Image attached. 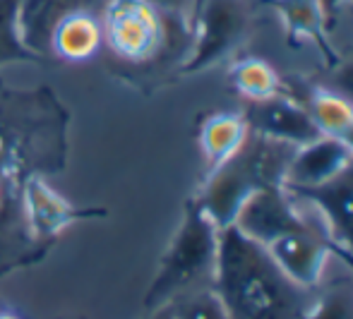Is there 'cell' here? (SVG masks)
I'll use <instances>...</instances> for the list:
<instances>
[{
    "label": "cell",
    "instance_id": "cell-12",
    "mask_svg": "<svg viewBox=\"0 0 353 319\" xmlns=\"http://www.w3.org/2000/svg\"><path fill=\"white\" fill-rule=\"evenodd\" d=\"M260 3L270 5L272 10H276L281 14L288 46L298 48L310 41L320 51L325 68H332V65L339 63L341 56L334 51V46L330 41L332 29L327 24L320 0H260Z\"/></svg>",
    "mask_w": 353,
    "mask_h": 319
},
{
    "label": "cell",
    "instance_id": "cell-2",
    "mask_svg": "<svg viewBox=\"0 0 353 319\" xmlns=\"http://www.w3.org/2000/svg\"><path fill=\"white\" fill-rule=\"evenodd\" d=\"M103 43L118 65L116 77L144 92L171 82L192 51V24L144 0H106L101 8Z\"/></svg>",
    "mask_w": 353,
    "mask_h": 319
},
{
    "label": "cell",
    "instance_id": "cell-11",
    "mask_svg": "<svg viewBox=\"0 0 353 319\" xmlns=\"http://www.w3.org/2000/svg\"><path fill=\"white\" fill-rule=\"evenodd\" d=\"M283 94L296 99L310 113L322 134L341 142L353 154V106L349 101L320 82H310L298 74L283 77Z\"/></svg>",
    "mask_w": 353,
    "mask_h": 319
},
{
    "label": "cell",
    "instance_id": "cell-8",
    "mask_svg": "<svg viewBox=\"0 0 353 319\" xmlns=\"http://www.w3.org/2000/svg\"><path fill=\"white\" fill-rule=\"evenodd\" d=\"M296 202H305L320 212L322 228L344 255L353 271V161L334 178L312 187H283Z\"/></svg>",
    "mask_w": 353,
    "mask_h": 319
},
{
    "label": "cell",
    "instance_id": "cell-1",
    "mask_svg": "<svg viewBox=\"0 0 353 319\" xmlns=\"http://www.w3.org/2000/svg\"><path fill=\"white\" fill-rule=\"evenodd\" d=\"M70 111L48 87L14 89L0 79V278L43 262L53 247L29 233L24 187L68 166Z\"/></svg>",
    "mask_w": 353,
    "mask_h": 319
},
{
    "label": "cell",
    "instance_id": "cell-24",
    "mask_svg": "<svg viewBox=\"0 0 353 319\" xmlns=\"http://www.w3.org/2000/svg\"><path fill=\"white\" fill-rule=\"evenodd\" d=\"M0 319H32V317L24 315L19 307L10 305V302H0Z\"/></svg>",
    "mask_w": 353,
    "mask_h": 319
},
{
    "label": "cell",
    "instance_id": "cell-9",
    "mask_svg": "<svg viewBox=\"0 0 353 319\" xmlns=\"http://www.w3.org/2000/svg\"><path fill=\"white\" fill-rule=\"evenodd\" d=\"M22 207L29 233L48 247L56 245L61 233H65L72 223L84 218H101L108 214L103 207H74L48 185L46 178H32L27 183Z\"/></svg>",
    "mask_w": 353,
    "mask_h": 319
},
{
    "label": "cell",
    "instance_id": "cell-21",
    "mask_svg": "<svg viewBox=\"0 0 353 319\" xmlns=\"http://www.w3.org/2000/svg\"><path fill=\"white\" fill-rule=\"evenodd\" d=\"M320 84L332 89L334 94H339L344 101H349L353 106V58H349V61L339 58L336 65L325 68V74H322Z\"/></svg>",
    "mask_w": 353,
    "mask_h": 319
},
{
    "label": "cell",
    "instance_id": "cell-4",
    "mask_svg": "<svg viewBox=\"0 0 353 319\" xmlns=\"http://www.w3.org/2000/svg\"><path fill=\"white\" fill-rule=\"evenodd\" d=\"M233 226L262 245L267 255L298 286L315 291L330 257L344 255L330 240L322 223L305 218L283 185L255 192L238 212Z\"/></svg>",
    "mask_w": 353,
    "mask_h": 319
},
{
    "label": "cell",
    "instance_id": "cell-19",
    "mask_svg": "<svg viewBox=\"0 0 353 319\" xmlns=\"http://www.w3.org/2000/svg\"><path fill=\"white\" fill-rule=\"evenodd\" d=\"M303 319H353V288L349 283H334L325 291H315Z\"/></svg>",
    "mask_w": 353,
    "mask_h": 319
},
{
    "label": "cell",
    "instance_id": "cell-26",
    "mask_svg": "<svg viewBox=\"0 0 353 319\" xmlns=\"http://www.w3.org/2000/svg\"><path fill=\"white\" fill-rule=\"evenodd\" d=\"M202 3H205V0H195V10H192V22H195V17H197V12H200Z\"/></svg>",
    "mask_w": 353,
    "mask_h": 319
},
{
    "label": "cell",
    "instance_id": "cell-6",
    "mask_svg": "<svg viewBox=\"0 0 353 319\" xmlns=\"http://www.w3.org/2000/svg\"><path fill=\"white\" fill-rule=\"evenodd\" d=\"M219 250V228L202 212L195 197L185 199L183 216L173 233L171 243L159 259L157 274L147 286L142 298V310L152 312L161 305H168L176 298L202 288V281L214 276Z\"/></svg>",
    "mask_w": 353,
    "mask_h": 319
},
{
    "label": "cell",
    "instance_id": "cell-27",
    "mask_svg": "<svg viewBox=\"0 0 353 319\" xmlns=\"http://www.w3.org/2000/svg\"><path fill=\"white\" fill-rule=\"evenodd\" d=\"M351 12H353V3H351Z\"/></svg>",
    "mask_w": 353,
    "mask_h": 319
},
{
    "label": "cell",
    "instance_id": "cell-22",
    "mask_svg": "<svg viewBox=\"0 0 353 319\" xmlns=\"http://www.w3.org/2000/svg\"><path fill=\"white\" fill-rule=\"evenodd\" d=\"M152 8L161 10V12H171V14H183V17L190 19L192 24V10H195V0H144Z\"/></svg>",
    "mask_w": 353,
    "mask_h": 319
},
{
    "label": "cell",
    "instance_id": "cell-15",
    "mask_svg": "<svg viewBox=\"0 0 353 319\" xmlns=\"http://www.w3.org/2000/svg\"><path fill=\"white\" fill-rule=\"evenodd\" d=\"M250 125L243 111H214L207 113L197 125V142L207 161V173L221 166L245 144Z\"/></svg>",
    "mask_w": 353,
    "mask_h": 319
},
{
    "label": "cell",
    "instance_id": "cell-14",
    "mask_svg": "<svg viewBox=\"0 0 353 319\" xmlns=\"http://www.w3.org/2000/svg\"><path fill=\"white\" fill-rule=\"evenodd\" d=\"M103 43L101 19L92 10H68L56 19L48 37V53L65 63H84Z\"/></svg>",
    "mask_w": 353,
    "mask_h": 319
},
{
    "label": "cell",
    "instance_id": "cell-16",
    "mask_svg": "<svg viewBox=\"0 0 353 319\" xmlns=\"http://www.w3.org/2000/svg\"><path fill=\"white\" fill-rule=\"evenodd\" d=\"M228 84L245 103H257L283 94V74L272 63L248 56L231 65Z\"/></svg>",
    "mask_w": 353,
    "mask_h": 319
},
{
    "label": "cell",
    "instance_id": "cell-10",
    "mask_svg": "<svg viewBox=\"0 0 353 319\" xmlns=\"http://www.w3.org/2000/svg\"><path fill=\"white\" fill-rule=\"evenodd\" d=\"M243 116L252 132L274 139V142L291 144V147H303V144H310L322 137L310 113L288 94L248 103L243 108Z\"/></svg>",
    "mask_w": 353,
    "mask_h": 319
},
{
    "label": "cell",
    "instance_id": "cell-20",
    "mask_svg": "<svg viewBox=\"0 0 353 319\" xmlns=\"http://www.w3.org/2000/svg\"><path fill=\"white\" fill-rule=\"evenodd\" d=\"M176 319H231L212 286H202L171 302Z\"/></svg>",
    "mask_w": 353,
    "mask_h": 319
},
{
    "label": "cell",
    "instance_id": "cell-13",
    "mask_svg": "<svg viewBox=\"0 0 353 319\" xmlns=\"http://www.w3.org/2000/svg\"><path fill=\"white\" fill-rule=\"evenodd\" d=\"M353 161V154L336 139L322 134L296 149L283 176V187H312L334 178Z\"/></svg>",
    "mask_w": 353,
    "mask_h": 319
},
{
    "label": "cell",
    "instance_id": "cell-5",
    "mask_svg": "<svg viewBox=\"0 0 353 319\" xmlns=\"http://www.w3.org/2000/svg\"><path fill=\"white\" fill-rule=\"evenodd\" d=\"M298 147L274 142L262 134H248L245 144L228 161L210 171L202 181L195 202L221 231L233 226L241 207L265 187L283 185V176Z\"/></svg>",
    "mask_w": 353,
    "mask_h": 319
},
{
    "label": "cell",
    "instance_id": "cell-17",
    "mask_svg": "<svg viewBox=\"0 0 353 319\" xmlns=\"http://www.w3.org/2000/svg\"><path fill=\"white\" fill-rule=\"evenodd\" d=\"M65 10V0H17L19 37L29 51L48 58V37L56 19Z\"/></svg>",
    "mask_w": 353,
    "mask_h": 319
},
{
    "label": "cell",
    "instance_id": "cell-3",
    "mask_svg": "<svg viewBox=\"0 0 353 319\" xmlns=\"http://www.w3.org/2000/svg\"><path fill=\"white\" fill-rule=\"evenodd\" d=\"M212 291L231 319H303L317 288L298 286L265 247L226 226L219 231Z\"/></svg>",
    "mask_w": 353,
    "mask_h": 319
},
{
    "label": "cell",
    "instance_id": "cell-18",
    "mask_svg": "<svg viewBox=\"0 0 353 319\" xmlns=\"http://www.w3.org/2000/svg\"><path fill=\"white\" fill-rule=\"evenodd\" d=\"M8 63H51L24 46L17 24V0H0V68Z\"/></svg>",
    "mask_w": 353,
    "mask_h": 319
},
{
    "label": "cell",
    "instance_id": "cell-7",
    "mask_svg": "<svg viewBox=\"0 0 353 319\" xmlns=\"http://www.w3.org/2000/svg\"><path fill=\"white\" fill-rule=\"evenodd\" d=\"M260 0H205L192 22V51L176 77L212 70L228 61L248 41Z\"/></svg>",
    "mask_w": 353,
    "mask_h": 319
},
{
    "label": "cell",
    "instance_id": "cell-25",
    "mask_svg": "<svg viewBox=\"0 0 353 319\" xmlns=\"http://www.w3.org/2000/svg\"><path fill=\"white\" fill-rule=\"evenodd\" d=\"M144 319H176V312H173V305L168 302V305H161V307H157V310L147 312Z\"/></svg>",
    "mask_w": 353,
    "mask_h": 319
},
{
    "label": "cell",
    "instance_id": "cell-23",
    "mask_svg": "<svg viewBox=\"0 0 353 319\" xmlns=\"http://www.w3.org/2000/svg\"><path fill=\"white\" fill-rule=\"evenodd\" d=\"M322 3V10H325V17H327V24L330 29L336 27V19H339V8L346 3V0H320ZM353 3V0H351Z\"/></svg>",
    "mask_w": 353,
    "mask_h": 319
}]
</instances>
